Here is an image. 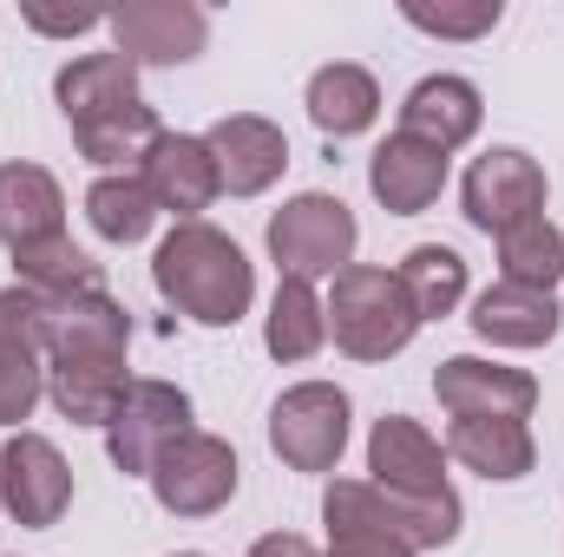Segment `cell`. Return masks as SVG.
I'll use <instances>...</instances> for the list:
<instances>
[{
  "instance_id": "obj_29",
  "label": "cell",
  "mask_w": 564,
  "mask_h": 557,
  "mask_svg": "<svg viewBox=\"0 0 564 557\" xmlns=\"http://www.w3.org/2000/svg\"><path fill=\"white\" fill-rule=\"evenodd\" d=\"M375 492H381V485H375ZM381 505H388L394 532H401L414 551H433V545H453V538H459V499H453V485H446V492H381Z\"/></svg>"
},
{
  "instance_id": "obj_1",
  "label": "cell",
  "mask_w": 564,
  "mask_h": 557,
  "mask_svg": "<svg viewBox=\"0 0 564 557\" xmlns=\"http://www.w3.org/2000/svg\"><path fill=\"white\" fill-rule=\"evenodd\" d=\"M53 92H59V112H66L73 139H79V151H86L93 164L144 157L151 139H158V112L139 99V66H132L119 46L59 66Z\"/></svg>"
},
{
  "instance_id": "obj_15",
  "label": "cell",
  "mask_w": 564,
  "mask_h": 557,
  "mask_svg": "<svg viewBox=\"0 0 564 557\" xmlns=\"http://www.w3.org/2000/svg\"><path fill=\"white\" fill-rule=\"evenodd\" d=\"M204 144H210V157H217V184H224L230 197H257V190H270V184L282 177V164H289V139H282V125L257 119V112H230V119H217Z\"/></svg>"
},
{
  "instance_id": "obj_17",
  "label": "cell",
  "mask_w": 564,
  "mask_h": 557,
  "mask_svg": "<svg viewBox=\"0 0 564 557\" xmlns=\"http://www.w3.org/2000/svg\"><path fill=\"white\" fill-rule=\"evenodd\" d=\"M322 518H328V557H414V545L394 532L381 492L361 479H335L322 492Z\"/></svg>"
},
{
  "instance_id": "obj_10",
  "label": "cell",
  "mask_w": 564,
  "mask_h": 557,
  "mask_svg": "<svg viewBox=\"0 0 564 557\" xmlns=\"http://www.w3.org/2000/svg\"><path fill=\"white\" fill-rule=\"evenodd\" d=\"M0 505H7L26 532L59 525V512L73 505V466L59 459L53 439L13 433V439L0 446Z\"/></svg>"
},
{
  "instance_id": "obj_16",
  "label": "cell",
  "mask_w": 564,
  "mask_h": 557,
  "mask_svg": "<svg viewBox=\"0 0 564 557\" xmlns=\"http://www.w3.org/2000/svg\"><path fill=\"white\" fill-rule=\"evenodd\" d=\"M368 472L381 492H446V452L421 419L388 414L368 433Z\"/></svg>"
},
{
  "instance_id": "obj_5",
  "label": "cell",
  "mask_w": 564,
  "mask_h": 557,
  "mask_svg": "<svg viewBox=\"0 0 564 557\" xmlns=\"http://www.w3.org/2000/svg\"><path fill=\"white\" fill-rule=\"evenodd\" d=\"M237 452L217 433H184L177 446H164V459L151 466V492L171 518H210L237 499Z\"/></svg>"
},
{
  "instance_id": "obj_9",
  "label": "cell",
  "mask_w": 564,
  "mask_h": 557,
  "mask_svg": "<svg viewBox=\"0 0 564 557\" xmlns=\"http://www.w3.org/2000/svg\"><path fill=\"white\" fill-rule=\"evenodd\" d=\"M532 217H545V171H539V157H525L512 144L486 151L466 171V223L486 230V237H506V230H519Z\"/></svg>"
},
{
  "instance_id": "obj_14",
  "label": "cell",
  "mask_w": 564,
  "mask_h": 557,
  "mask_svg": "<svg viewBox=\"0 0 564 557\" xmlns=\"http://www.w3.org/2000/svg\"><path fill=\"white\" fill-rule=\"evenodd\" d=\"M139 177H144V190H151V204L171 210V217H184V223H197V210H210V197L224 190L210 144L184 139V132H158L151 151L139 157Z\"/></svg>"
},
{
  "instance_id": "obj_21",
  "label": "cell",
  "mask_w": 564,
  "mask_h": 557,
  "mask_svg": "<svg viewBox=\"0 0 564 557\" xmlns=\"http://www.w3.org/2000/svg\"><path fill=\"white\" fill-rule=\"evenodd\" d=\"M473 335L492 341V348H545V341L558 335V302L539 295V288L492 282V288L473 302Z\"/></svg>"
},
{
  "instance_id": "obj_33",
  "label": "cell",
  "mask_w": 564,
  "mask_h": 557,
  "mask_svg": "<svg viewBox=\"0 0 564 557\" xmlns=\"http://www.w3.org/2000/svg\"><path fill=\"white\" fill-rule=\"evenodd\" d=\"M177 557H204V551H177Z\"/></svg>"
},
{
  "instance_id": "obj_25",
  "label": "cell",
  "mask_w": 564,
  "mask_h": 557,
  "mask_svg": "<svg viewBox=\"0 0 564 557\" xmlns=\"http://www.w3.org/2000/svg\"><path fill=\"white\" fill-rule=\"evenodd\" d=\"M263 341H270L276 361H308V354L328 341V308H322V295H315L308 282L282 276L276 302H270V328H263Z\"/></svg>"
},
{
  "instance_id": "obj_28",
  "label": "cell",
  "mask_w": 564,
  "mask_h": 557,
  "mask_svg": "<svg viewBox=\"0 0 564 557\" xmlns=\"http://www.w3.org/2000/svg\"><path fill=\"white\" fill-rule=\"evenodd\" d=\"M86 217L106 243H144L151 223H158V204H151L144 177H99L86 190Z\"/></svg>"
},
{
  "instance_id": "obj_3",
  "label": "cell",
  "mask_w": 564,
  "mask_h": 557,
  "mask_svg": "<svg viewBox=\"0 0 564 557\" xmlns=\"http://www.w3.org/2000/svg\"><path fill=\"white\" fill-rule=\"evenodd\" d=\"M328 308V328H335V348L355 354V361H388L414 341L421 315L408 302V288L394 270H368V263H348L335 276V295L322 302Z\"/></svg>"
},
{
  "instance_id": "obj_4",
  "label": "cell",
  "mask_w": 564,
  "mask_h": 557,
  "mask_svg": "<svg viewBox=\"0 0 564 557\" xmlns=\"http://www.w3.org/2000/svg\"><path fill=\"white\" fill-rule=\"evenodd\" d=\"M270 256L295 282L341 276L348 256H355V210L341 197H322V190L289 197L276 217H270Z\"/></svg>"
},
{
  "instance_id": "obj_18",
  "label": "cell",
  "mask_w": 564,
  "mask_h": 557,
  "mask_svg": "<svg viewBox=\"0 0 564 557\" xmlns=\"http://www.w3.org/2000/svg\"><path fill=\"white\" fill-rule=\"evenodd\" d=\"M479 119H486L479 86H473V79H453V73L421 79V86L408 92V106H401V132L421 139V144H433V151L466 144L473 132H479Z\"/></svg>"
},
{
  "instance_id": "obj_32",
  "label": "cell",
  "mask_w": 564,
  "mask_h": 557,
  "mask_svg": "<svg viewBox=\"0 0 564 557\" xmlns=\"http://www.w3.org/2000/svg\"><path fill=\"white\" fill-rule=\"evenodd\" d=\"M250 557H322L308 538H295V532H270V538H257Z\"/></svg>"
},
{
  "instance_id": "obj_30",
  "label": "cell",
  "mask_w": 564,
  "mask_h": 557,
  "mask_svg": "<svg viewBox=\"0 0 564 557\" xmlns=\"http://www.w3.org/2000/svg\"><path fill=\"white\" fill-rule=\"evenodd\" d=\"M401 20L421 26V33H440V40H479V33L499 26V0H473V7H426V0H408Z\"/></svg>"
},
{
  "instance_id": "obj_2",
  "label": "cell",
  "mask_w": 564,
  "mask_h": 557,
  "mask_svg": "<svg viewBox=\"0 0 564 557\" xmlns=\"http://www.w3.org/2000/svg\"><path fill=\"white\" fill-rule=\"evenodd\" d=\"M151 282L177 315H191L204 328H237L250 315V302H257L250 256L210 223H177L151 256Z\"/></svg>"
},
{
  "instance_id": "obj_31",
  "label": "cell",
  "mask_w": 564,
  "mask_h": 557,
  "mask_svg": "<svg viewBox=\"0 0 564 557\" xmlns=\"http://www.w3.org/2000/svg\"><path fill=\"white\" fill-rule=\"evenodd\" d=\"M99 20H106V13H93V7H79V13H40V7H33V13H26V26H33V33H59V40L93 33Z\"/></svg>"
},
{
  "instance_id": "obj_6",
  "label": "cell",
  "mask_w": 564,
  "mask_h": 557,
  "mask_svg": "<svg viewBox=\"0 0 564 557\" xmlns=\"http://www.w3.org/2000/svg\"><path fill=\"white\" fill-rule=\"evenodd\" d=\"M270 446L295 472H335V459L348 446V394L328 387V381L289 387L276 401V414H270Z\"/></svg>"
},
{
  "instance_id": "obj_27",
  "label": "cell",
  "mask_w": 564,
  "mask_h": 557,
  "mask_svg": "<svg viewBox=\"0 0 564 557\" xmlns=\"http://www.w3.org/2000/svg\"><path fill=\"white\" fill-rule=\"evenodd\" d=\"M499 270H506L499 282H512V288H539V295H552V282L564 276V237L545 223V217L506 230V237H499Z\"/></svg>"
},
{
  "instance_id": "obj_22",
  "label": "cell",
  "mask_w": 564,
  "mask_h": 557,
  "mask_svg": "<svg viewBox=\"0 0 564 557\" xmlns=\"http://www.w3.org/2000/svg\"><path fill=\"white\" fill-rule=\"evenodd\" d=\"M308 119H315V132H328V139L368 132V125L381 119V86H375V73H368V66H348V59L322 66V73L308 79Z\"/></svg>"
},
{
  "instance_id": "obj_12",
  "label": "cell",
  "mask_w": 564,
  "mask_h": 557,
  "mask_svg": "<svg viewBox=\"0 0 564 557\" xmlns=\"http://www.w3.org/2000/svg\"><path fill=\"white\" fill-rule=\"evenodd\" d=\"M46 394L73 426H106L119 401L132 394L126 348H79V354H46Z\"/></svg>"
},
{
  "instance_id": "obj_19",
  "label": "cell",
  "mask_w": 564,
  "mask_h": 557,
  "mask_svg": "<svg viewBox=\"0 0 564 557\" xmlns=\"http://www.w3.org/2000/svg\"><path fill=\"white\" fill-rule=\"evenodd\" d=\"M66 190L40 164H0V243L26 250L46 237H66Z\"/></svg>"
},
{
  "instance_id": "obj_13",
  "label": "cell",
  "mask_w": 564,
  "mask_h": 557,
  "mask_svg": "<svg viewBox=\"0 0 564 557\" xmlns=\"http://www.w3.org/2000/svg\"><path fill=\"white\" fill-rule=\"evenodd\" d=\"M433 394H440V407H453V419H466V414L525 419L532 407H539V381H532L525 368H499V361H479V354H453V361H440Z\"/></svg>"
},
{
  "instance_id": "obj_11",
  "label": "cell",
  "mask_w": 564,
  "mask_h": 557,
  "mask_svg": "<svg viewBox=\"0 0 564 557\" xmlns=\"http://www.w3.org/2000/svg\"><path fill=\"white\" fill-rule=\"evenodd\" d=\"M106 26L132 66H184L210 40V20L191 0H126L119 13H106Z\"/></svg>"
},
{
  "instance_id": "obj_24",
  "label": "cell",
  "mask_w": 564,
  "mask_h": 557,
  "mask_svg": "<svg viewBox=\"0 0 564 557\" xmlns=\"http://www.w3.org/2000/svg\"><path fill=\"white\" fill-rule=\"evenodd\" d=\"M13 270H20V288L40 295L46 308L79 302V295H99V263H93L73 237H46V243L13 250Z\"/></svg>"
},
{
  "instance_id": "obj_8",
  "label": "cell",
  "mask_w": 564,
  "mask_h": 557,
  "mask_svg": "<svg viewBox=\"0 0 564 557\" xmlns=\"http://www.w3.org/2000/svg\"><path fill=\"white\" fill-rule=\"evenodd\" d=\"M46 315L53 308L20 282L0 288V426H20L46 394Z\"/></svg>"
},
{
  "instance_id": "obj_7",
  "label": "cell",
  "mask_w": 564,
  "mask_h": 557,
  "mask_svg": "<svg viewBox=\"0 0 564 557\" xmlns=\"http://www.w3.org/2000/svg\"><path fill=\"white\" fill-rule=\"evenodd\" d=\"M191 433V401L171 381H132V394L119 401V414L106 419V452L119 472L151 479V466L164 459V446H177Z\"/></svg>"
},
{
  "instance_id": "obj_20",
  "label": "cell",
  "mask_w": 564,
  "mask_h": 557,
  "mask_svg": "<svg viewBox=\"0 0 564 557\" xmlns=\"http://www.w3.org/2000/svg\"><path fill=\"white\" fill-rule=\"evenodd\" d=\"M368 184H375V197H381L394 217H421L426 204L446 190V151H433V144L394 132V139L375 151Z\"/></svg>"
},
{
  "instance_id": "obj_26",
  "label": "cell",
  "mask_w": 564,
  "mask_h": 557,
  "mask_svg": "<svg viewBox=\"0 0 564 557\" xmlns=\"http://www.w3.org/2000/svg\"><path fill=\"white\" fill-rule=\"evenodd\" d=\"M394 276H401V288H408V302H414L421 321L453 315L459 295H466V263H459L446 243H421V250H408V263H401Z\"/></svg>"
},
{
  "instance_id": "obj_23",
  "label": "cell",
  "mask_w": 564,
  "mask_h": 557,
  "mask_svg": "<svg viewBox=\"0 0 564 557\" xmlns=\"http://www.w3.org/2000/svg\"><path fill=\"white\" fill-rule=\"evenodd\" d=\"M446 452H453L459 466H473L479 479H525V472H532V459H539V446H532L525 419H479V414L453 419Z\"/></svg>"
}]
</instances>
